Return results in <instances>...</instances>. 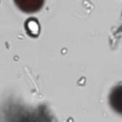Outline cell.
I'll use <instances>...</instances> for the list:
<instances>
[{
  "label": "cell",
  "mask_w": 122,
  "mask_h": 122,
  "mask_svg": "<svg viewBox=\"0 0 122 122\" xmlns=\"http://www.w3.org/2000/svg\"><path fill=\"white\" fill-rule=\"evenodd\" d=\"M45 0H14L16 6L25 13H36L44 5Z\"/></svg>",
  "instance_id": "2"
},
{
  "label": "cell",
  "mask_w": 122,
  "mask_h": 122,
  "mask_svg": "<svg viewBox=\"0 0 122 122\" xmlns=\"http://www.w3.org/2000/svg\"><path fill=\"white\" fill-rule=\"evenodd\" d=\"M14 122H57L53 115L46 109H33V110H21L17 114Z\"/></svg>",
  "instance_id": "1"
},
{
  "label": "cell",
  "mask_w": 122,
  "mask_h": 122,
  "mask_svg": "<svg viewBox=\"0 0 122 122\" xmlns=\"http://www.w3.org/2000/svg\"><path fill=\"white\" fill-rule=\"evenodd\" d=\"M109 104L119 115H122V84L114 87L109 94Z\"/></svg>",
  "instance_id": "3"
}]
</instances>
